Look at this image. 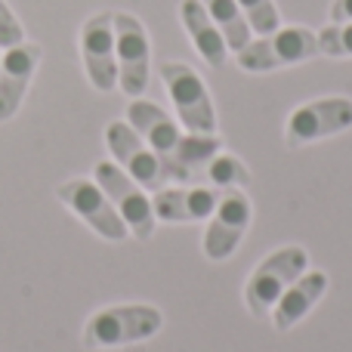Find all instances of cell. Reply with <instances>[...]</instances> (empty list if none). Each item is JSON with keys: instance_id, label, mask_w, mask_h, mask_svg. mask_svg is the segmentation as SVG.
<instances>
[{"instance_id": "cell-1", "label": "cell", "mask_w": 352, "mask_h": 352, "mask_svg": "<svg viewBox=\"0 0 352 352\" xmlns=\"http://www.w3.org/2000/svg\"><path fill=\"white\" fill-rule=\"evenodd\" d=\"M164 324L155 306L146 303H124V306H109L90 316L84 324V346L87 349H118L130 346V343L152 340Z\"/></svg>"}, {"instance_id": "cell-2", "label": "cell", "mask_w": 352, "mask_h": 352, "mask_svg": "<svg viewBox=\"0 0 352 352\" xmlns=\"http://www.w3.org/2000/svg\"><path fill=\"white\" fill-rule=\"evenodd\" d=\"M312 56H318V34L303 28V25H287V28H278L272 34L250 41L235 59L238 68H244V72L266 74L275 72V68L300 65V62L312 59Z\"/></svg>"}, {"instance_id": "cell-3", "label": "cell", "mask_w": 352, "mask_h": 352, "mask_svg": "<svg viewBox=\"0 0 352 352\" xmlns=\"http://www.w3.org/2000/svg\"><path fill=\"white\" fill-rule=\"evenodd\" d=\"M306 266H309V256H306V250L297 248V244L272 250V254L250 272L248 285H244V303H248L250 316H256V318L269 316L281 294L306 272Z\"/></svg>"}, {"instance_id": "cell-4", "label": "cell", "mask_w": 352, "mask_h": 352, "mask_svg": "<svg viewBox=\"0 0 352 352\" xmlns=\"http://www.w3.org/2000/svg\"><path fill=\"white\" fill-rule=\"evenodd\" d=\"M161 80H164L170 102L188 133H217V111L207 93L201 74L186 62H161Z\"/></svg>"}, {"instance_id": "cell-5", "label": "cell", "mask_w": 352, "mask_h": 352, "mask_svg": "<svg viewBox=\"0 0 352 352\" xmlns=\"http://www.w3.org/2000/svg\"><path fill=\"white\" fill-rule=\"evenodd\" d=\"M115 59H118V87L130 99H140L148 87L152 72V43L148 31L133 12H115Z\"/></svg>"}, {"instance_id": "cell-6", "label": "cell", "mask_w": 352, "mask_h": 352, "mask_svg": "<svg viewBox=\"0 0 352 352\" xmlns=\"http://www.w3.org/2000/svg\"><path fill=\"white\" fill-rule=\"evenodd\" d=\"M96 186L109 195V201L115 204V210L121 213V219L127 223V229L133 232V238L148 241L155 235V207L152 198L146 195V188L127 176L115 161H99L96 164Z\"/></svg>"}, {"instance_id": "cell-7", "label": "cell", "mask_w": 352, "mask_h": 352, "mask_svg": "<svg viewBox=\"0 0 352 352\" xmlns=\"http://www.w3.org/2000/svg\"><path fill=\"white\" fill-rule=\"evenodd\" d=\"M105 142H109V152L115 155V164L127 176H133L146 192H161L164 182L173 179L164 158H158L127 121H111L105 127Z\"/></svg>"}, {"instance_id": "cell-8", "label": "cell", "mask_w": 352, "mask_h": 352, "mask_svg": "<svg viewBox=\"0 0 352 352\" xmlns=\"http://www.w3.org/2000/svg\"><path fill=\"white\" fill-rule=\"evenodd\" d=\"M352 127V99L346 96H324L300 105L291 111L285 124V142L291 148L309 146V142L328 140Z\"/></svg>"}, {"instance_id": "cell-9", "label": "cell", "mask_w": 352, "mask_h": 352, "mask_svg": "<svg viewBox=\"0 0 352 352\" xmlns=\"http://www.w3.org/2000/svg\"><path fill=\"white\" fill-rule=\"evenodd\" d=\"M127 124L146 140V146L152 148L158 158H164L173 179L192 182V176L179 167V152H182L186 133H182L179 124H176L161 105L148 102V99H133V102L127 105Z\"/></svg>"}, {"instance_id": "cell-10", "label": "cell", "mask_w": 352, "mask_h": 352, "mask_svg": "<svg viewBox=\"0 0 352 352\" xmlns=\"http://www.w3.org/2000/svg\"><path fill=\"white\" fill-rule=\"evenodd\" d=\"M59 201L74 210L99 238L105 241H124L130 235L127 223L121 219V213L115 210V204L109 201V195L96 186L93 179H65L59 188H56Z\"/></svg>"}, {"instance_id": "cell-11", "label": "cell", "mask_w": 352, "mask_h": 352, "mask_svg": "<svg viewBox=\"0 0 352 352\" xmlns=\"http://www.w3.org/2000/svg\"><path fill=\"white\" fill-rule=\"evenodd\" d=\"M250 219H254V207H250V198L241 188H229V192L219 195V204L207 219V232H204L207 260L219 263L235 254V248L250 229Z\"/></svg>"}, {"instance_id": "cell-12", "label": "cell", "mask_w": 352, "mask_h": 352, "mask_svg": "<svg viewBox=\"0 0 352 352\" xmlns=\"http://www.w3.org/2000/svg\"><path fill=\"white\" fill-rule=\"evenodd\" d=\"M80 59L90 84L99 93H111L118 87L115 59V12H96L80 28Z\"/></svg>"}, {"instance_id": "cell-13", "label": "cell", "mask_w": 352, "mask_h": 352, "mask_svg": "<svg viewBox=\"0 0 352 352\" xmlns=\"http://www.w3.org/2000/svg\"><path fill=\"white\" fill-rule=\"evenodd\" d=\"M43 50L37 43H16L10 50H0V121H10L28 93L34 72L41 65Z\"/></svg>"}, {"instance_id": "cell-14", "label": "cell", "mask_w": 352, "mask_h": 352, "mask_svg": "<svg viewBox=\"0 0 352 352\" xmlns=\"http://www.w3.org/2000/svg\"><path fill=\"white\" fill-rule=\"evenodd\" d=\"M219 195L223 192H217L210 186L161 188L152 198L155 219H164V223H201V219H210V213L219 204Z\"/></svg>"}, {"instance_id": "cell-15", "label": "cell", "mask_w": 352, "mask_h": 352, "mask_svg": "<svg viewBox=\"0 0 352 352\" xmlns=\"http://www.w3.org/2000/svg\"><path fill=\"white\" fill-rule=\"evenodd\" d=\"M324 291H328V275L318 272V269L316 272L306 269V272L281 294L278 303L272 306V312H269V316H272V324L278 331H291L294 324L303 322V318L316 309V303L322 300Z\"/></svg>"}, {"instance_id": "cell-16", "label": "cell", "mask_w": 352, "mask_h": 352, "mask_svg": "<svg viewBox=\"0 0 352 352\" xmlns=\"http://www.w3.org/2000/svg\"><path fill=\"white\" fill-rule=\"evenodd\" d=\"M179 19H182V28L188 31V37H192L201 59L210 68H223L226 59H229V47H226L219 28L213 25L210 12L204 10V3H201V0H182Z\"/></svg>"}, {"instance_id": "cell-17", "label": "cell", "mask_w": 352, "mask_h": 352, "mask_svg": "<svg viewBox=\"0 0 352 352\" xmlns=\"http://www.w3.org/2000/svg\"><path fill=\"white\" fill-rule=\"evenodd\" d=\"M201 3L210 12L213 25L219 28V34H223L226 47H229L232 53H241V50L254 41V31H250L248 19H244L241 6H238L235 0H201Z\"/></svg>"}, {"instance_id": "cell-18", "label": "cell", "mask_w": 352, "mask_h": 352, "mask_svg": "<svg viewBox=\"0 0 352 352\" xmlns=\"http://www.w3.org/2000/svg\"><path fill=\"white\" fill-rule=\"evenodd\" d=\"M250 182V170L244 167L241 158L235 155L217 152L198 173H195V186H210L217 192H229V188H244Z\"/></svg>"}, {"instance_id": "cell-19", "label": "cell", "mask_w": 352, "mask_h": 352, "mask_svg": "<svg viewBox=\"0 0 352 352\" xmlns=\"http://www.w3.org/2000/svg\"><path fill=\"white\" fill-rule=\"evenodd\" d=\"M235 3L241 6L244 19H248L250 31H254L256 37L272 34V31L281 28V12H278V6H275V0H235Z\"/></svg>"}, {"instance_id": "cell-20", "label": "cell", "mask_w": 352, "mask_h": 352, "mask_svg": "<svg viewBox=\"0 0 352 352\" xmlns=\"http://www.w3.org/2000/svg\"><path fill=\"white\" fill-rule=\"evenodd\" d=\"M318 34V53L343 59L352 56V22H331L328 28L316 31Z\"/></svg>"}, {"instance_id": "cell-21", "label": "cell", "mask_w": 352, "mask_h": 352, "mask_svg": "<svg viewBox=\"0 0 352 352\" xmlns=\"http://www.w3.org/2000/svg\"><path fill=\"white\" fill-rule=\"evenodd\" d=\"M25 41V28L22 22L16 19V12L10 10L6 0H0V50H10L16 43Z\"/></svg>"}, {"instance_id": "cell-22", "label": "cell", "mask_w": 352, "mask_h": 352, "mask_svg": "<svg viewBox=\"0 0 352 352\" xmlns=\"http://www.w3.org/2000/svg\"><path fill=\"white\" fill-rule=\"evenodd\" d=\"M331 22H352V0H334L331 3Z\"/></svg>"}]
</instances>
